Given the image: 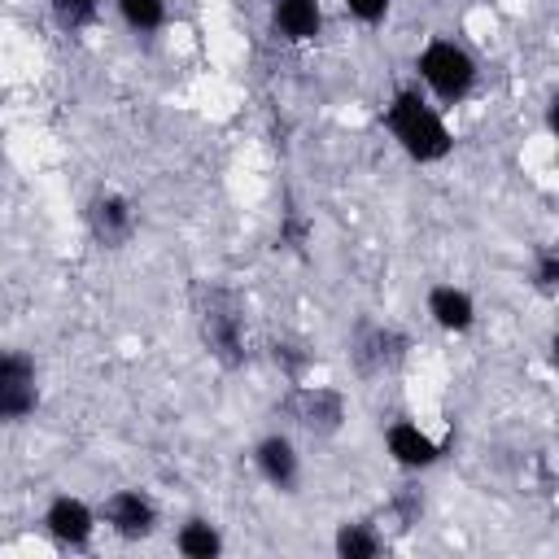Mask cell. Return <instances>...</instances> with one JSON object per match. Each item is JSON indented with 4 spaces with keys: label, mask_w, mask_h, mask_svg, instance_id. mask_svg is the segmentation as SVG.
Wrapping results in <instances>:
<instances>
[{
    "label": "cell",
    "mask_w": 559,
    "mask_h": 559,
    "mask_svg": "<svg viewBox=\"0 0 559 559\" xmlns=\"http://www.w3.org/2000/svg\"><path fill=\"white\" fill-rule=\"evenodd\" d=\"M384 122H389L397 148H402L411 162H419V166L441 162V157H450V148H454L450 127L441 122V114H437L415 87H402V92L389 100Z\"/></svg>",
    "instance_id": "obj_1"
},
{
    "label": "cell",
    "mask_w": 559,
    "mask_h": 559,
    "mask_svg": "<svg viewBox=\"0 0 559 559\" xmlns=\"http://www.w3.org/2000/svg\"><path fill=\"white\" fill-rule=\"evenodd\" d=\"M197 332H201V345L210 349V358L223 362L227 371L249 358V349H245V306H240L236 293L205 288L201 301H197Z\"/></svg>",
    "instance_id": "obj_2"
},
{
    "label": "cell",
    "mask_w": 559,
    "mask_h": 559,
    "mask_svg": "<svg viewBox=\"0 0 559 559\" xmlns=\"http://www.w3.org/2000/svg\"><path fill=\"white\" fill-rule=\"evenodd\" d=\"M415 70H419V79L428 83V92L441 105H459L476 87V61H472V52L463 44H454V39H441V35L419 48Z\"/></svg>",
    "instance_id": "obj_3"
},
{
    "label": "cell",
    "mask_w": 559,
    "mask_h": 559,
    "mask_svg": "<svg viewBox=\"0 0 559 559\" xmlns=\"http://www.w3.org/2000/svg\"><path fill=\"white\" fill-rule=\"evenodd\" d=\"M39 411V367L26 349H0V424H22Z\"/></svg>",
    "instance_id": "obj_4"
},
{
    "label": "cell",
    "mask_w": 559,
    "mask_h": 559,
    "mask_svg": "<svg viewBox=\"0 0 559 559\" xmlns=\"http://www.w3.org/2000/svg\"><path fill=\"white\" fill-rule=\"evenodd\" d=\"M280 411H284L297 428H306V432H314V437H332V432L341 428V419H345V397H341L336 389L301 384V380H297V384L284 393Z\"/></svg>",
    "instance_id": "obj_5"
},
{
    "label": "cell",
    "mask_w": 559,
    "mask_h": 559,
    "mask_svg": "<svg viewBox=\"0 0 559 559\" xmlns=\"http://www.w3.org/2000/svg\"><path fill=\"white\" fill-rule=\"evenodd\" d=\"M100 520L122 542H144L157 533V502L144 489H114L100 507Z\"/></svg>",
    "instance_id": "obj_6"
},
{
    "label": "cell",
    "mask_w": 559,
    "mask_h": 559,
    "mask_svg": "<svg viewBox=\"0 0 559 559\" xmlns=\"http://www.w3.org/2000/svg\"><path fill=\"white\" fill-rule=\"evenodd\" d=\"M83 223L100 249H122L135 231V205L122 192H96L83 205Z\"/></svg>",
    "instance_id": "obj_7"
},
{
    "label": "cell",
    "mask_w": 559,
    "mask_h": 559,
    "mask_svg": "<svg viewBox=\"0 0 559 559\" xmlns=\"http://www.w3.org/2000/svg\"><path fill=\"white\" fill-rule=\"evenodd\" d=\"M44 533L66 550H83L92 542V533H96V511L74 493H57L44 507Z\"/></svg>",
    "instance_id": "obj_8"
},
{
    "label": "cell",
    "mask_w": 559,
    "mask_h": 559,
    "mask_svg": "<svg viewBox=\"0 0 559 559\" xmlns=\"http://www.w3.org/2000/svg\"><path fill=\"white\" fill-rule=\"evenodd\" d=\"M253 467L280 493H293L297 480H301V454L284 432H266V437L253 441Z\"/></svg>",
    "instance_id": "obj_9"
},
{
    "label": "cell",
    "mask_w": 559,
    "mask_h": 559,
    "mask_svg": "<svg viewBox=\"0 0 559 559\" xmlns=\"http://www.w3.org/2000/svg\"><path fill=\"white\" fill-rule=\"evenodd\" d=\"M384 450H389V459H393L397 467H406V472H424V467H432V463L441 459V445H437L419 424H411V419H393V424L384 428Z\"/></svg>",
    "instance_id": "obj_10"
},
{
    "label": "cell",
    "mask_w": 559,
    "mask_h": 559,
    "mask_svg": "<svg viewBox=\"0 0 559 559\" xmlns=\"http://www.w3.org/2000/svg\"><path fill=\"white\" fill-rule=\"evenodd\" d=\"M411 341L397 332V328H362L354 336V362L362 376H376V371H393L402 358H406Z\"/></svg>",
    "instance_id": "obj_11"
},
{
    "label": "cell",
    "mask_w": 559,
    "mask_h": 559,
    "mask_svg": "<svg viewBox=\"0 0 559 559\" xmlns=\"http://www.w3.org/2000/svg\"><path fill=\"white\" fill-rule=\"evenodd\" d=\"M271 26L288 44H310L323 31V4L319 0H271Z\"/></svg>",
    "instance_id": "obj_12"
},
{
    "label": "cell",
    "mask_w": 559,
    "mask_h": 559,
    "mask_svg": "<svg viewBox=\"0 0 559 559\" xmlns=\"http://www.w3.org/2000/svg\"><path fill=\"white\" fill-rule=\"evenodd\" d=\"M428 319L441 328V332H472V323H476V301H472V293L467 288H459V284H432L428 288Z\"/></svg>",
    "instance_id": "obj_13"
},
{
    "label": "cell",
    "mask_w": 559,
    "mask_h": 559,
    "mask_svg": "<svg viewBox=\"0 0 559 559\" xmlns=\"http://www.w3.org/2000/svg\"><path fill=\"white\" fill-rule=\"evenodd\" d=\"M175 550H179L183 559H218V555H223V533H218L214 520L188 515V520L179 524V533H175Z\"/></svg>",
    "instance_id": "obj_14"
},
{
    "label": "cell",
    "mask_w": 559,
    "mask_h": 559,
    "mask_svg": "<svg viewBox=\"0 0 559 559\" xmlns=\"http://www.w3.org/2000/svg\"><path fill=\"white\" fill-rule=\"evenodd\" d=\"M332 550H336L341 559H376V555L384 550V537H380L371 524H358V520L349 524V520H345V524L336 528V537H332Z\"/></svg>",
    "instance_id": "obj_15"
},
{
    "label": "cell",
    "mask_w": 559,
    "mask_h": 559,
    "mask_svg": "<svg viewBox=\"0 0 559 559\" xmlns=\"http://www.w3.org/2000/svg\"><path fill=\"white\" fill-rule=\"evenodd\" d=\"M114 9L135 35H153L166 26V0H114Z\"/></svg>",
    "instance_id": "obj_16"
},
{
    "label": "cell",
    "mask_w": 559,
    "mask_h": 559,
    "mask_svg": "<svg viewBox=\"0 0 559 559\" xmlns=\"http://www.w3.org/2000/svg\"><path fill=\"white\" fill-rule=\"evenodd\" d=\"M96 13H100V0H52V17H57V26H66V31L92 26Z\"/></svg>",
    "instance_id": "obj_17"
},
{
    "label": "cell",
    "mask_w": 559,
    "mask_h": 559,
    "mask_svg": "<svg viewBox=\"0 0 559 559\" xmlns=\"http://www.w3.org/2000/svg\"><path fill=\"white\" fill-rule=\"evenodd\" d=\"M271 358H275V367H284V376H288L293 384H297L301 371L310 367V354H306L301 345H293V341H275V354H271Z\"/></svg>",
    "instance_id": "obj_18"
},
{
    "label": "cell",
    "mask_w": 559,
    "mask_h": 559,
    "mask_svg": "<svg viewBox=\"0 0 559 559\" xmlns=\"http://www.w3.org/2000/svg\"><path fill=\"white\" fill-rule=\"evenodd\" d=\"M533 284H537V293H555L559 288V253L555 249H542L537 253V262H533Z\"/></svg>",
    "instance_id": "obj_19"
},
{
    "label": "cell",
    "mask_w": 559,
    "mask_h": 559,
    "mask_svg": "<svg viewBox=\"0 0 559 559\" xmlns=\"http://www.w3.org/2000/svg\"><path fill=\"white\" fill-rule=\"evenodd\" d=\"M341 4H345V13L358 17L362 26H380V22L389 17V9H393V0H341Z\"/></svg>",
    "instance_id": "obj_20"
},
{
    "label": "cell",
    "mask_w": 559,
    "mask_h": 559,
    "mask_svg": "<svg viewBox=\"0 0 559 559\" xmlns=\"http://www.w3.org/2000/svg\"><path fill=\"white\" fill-rule=\"evenodd\" d=\"M306 236H310V223H306L301 214H288V218H284V227H280V245L301 249V245H306Z\"/></svg>",
    "instance_id": "obj_21"
}]
</instances>
